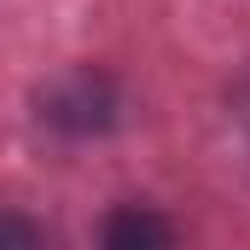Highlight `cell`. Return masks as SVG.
I'll use <instances>...</instances> for the list:
<instances>
[{
    "mask_svg": "<svg viewBox=\"0 0 250 250\" xmlns=\"http://www.w3.org/2000/svg\"><path fill=\"white\" fill-rule=\"evenodd\" d=\"M111 117H117V93H111V82L93 76V70L70 76V82H59V87L47 93V123H53V128L93 134V128L111 123Z\"/></svg>",
    "mask_w": 250,
    "mask_h": 250,
    "instance_id": "6da1fadb",
    "label": "cell"
},
{
    "mask_svg": "<svg viewBox=\"0 0 250 250\" xmlns=\"http://www.w3.org/2000/svg\"><path fill=\"white\" fill-rule=\"evenodd\" d=\"M0 250H53V245H47V233H41L29 215L0 209Z\"/></svg>",
    "mask_w": 250,
    "mask_h": 250,
    "instance_id": "3957f363",
    "label": "cell"
},
{
    "mask_svg": "<svg viewBox=\"0 0 250 250\" xmlns=\"http://www.w3.org/2000/svg\"><path fill=\"white\" fill-rule=\"evenodd\" d=\"M99 250H175V227L146 209V204H123L111 221H105V239Z\"/></svg>",
    "mask_w": 250,
    "mask_h": 250,
    "instance_id": "7a4b0ae2",
    "label": "cell"
}]
</instances>
